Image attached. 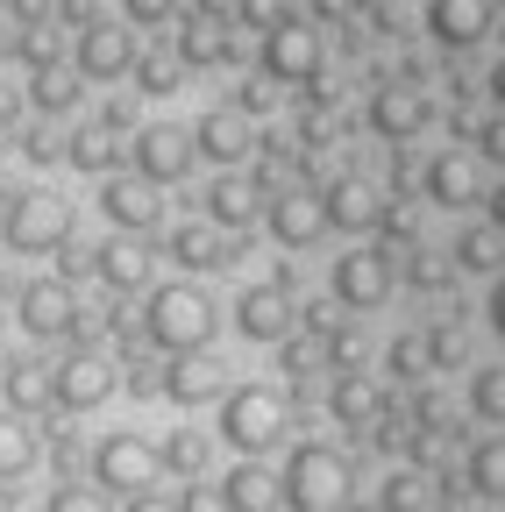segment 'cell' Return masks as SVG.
Returning a JSON list of instances; mask_svg holds the SVG:
<instances>
[{
    "label": "cell",
    "instance_id": "cell-1",
    "mask_svg": "<svg viewBox=\"0 0 505 512\" xmlns=\"http://www.w3.org/2000/svg\"><path fill=\"white\" fill-rule=\"evenodd\" d=\"M221 328V306L200 292V285H157L150 306H143V342L164 349V356H185V349H207Z\"/></svg>",
    "mask_w": 505,
    "mask_h": 512
},
{
    "label": "cell",
    "instance_id": "cell-2",
    "mask_svg": "<svg viewBox=\"0 0 505 512\" xmlns=\"http://www.w3.org/2000/svg\"><path fill=\"white\" fill-rule=\"evenodd\" d=\"M349 484H356L349 456L328 448V441H299L285 456V470H278V491H285L292 512H349Z\"/></svg>",
    "mask_w": 505,
    "mask_h": 512
},
{
    "label": "cell",
    "instance_id": "cell-3",
    "mask_svg": "<svg viewBox=\"0 0 505 512\" xmlns=\"http://www.w3.org/2000/svg\"><path fill=\"white\" fill-rule=\"evenodd\" d=\"M285 427H292V406L271 384H235V392H221V441L235 456H271L285 441Z\"/></svg>",
    "mask_w": 505,
    "mask_h": 512
},
{
    "label": "cell",
    "instance_id": "cell-4",
    "mask_svg": "<svg viewBox=\"0 0 505 512\" xmlns=\"http://www.w3.org/2000/svg\"><path fill=\"white\" fill-rule=\"evenodd\" d=\"M0 235H8L15 256H57L72 242V200L50 185H29L8 200V221H0Z\"/></svg>",
    "mask_w": 505,
    "mask_h": 512
},
{
    "label": "cell",
    "instance_id": "cell-5",
    "mask_svg": "<svg viewBox=\"0 0 505 512\" xmlns=\"http://www.w3.org/2000/svg\"><path fill=\"white\" fill-rule=\"evenodd\" d=\"M86 470H93V484H100L107 498H136V491H150V484L164 477L157 441H150V434H136V427L100 434V441H93V456H86Z\"/></svg>",
    "mask_w": 505,
    "mask_h": 512
},
{
    "label": "cell",
    "instance_id": "cell-6",
    "mask_svg": "<svg viewBox=\"0 0 505 512\" xmlns=\"http://www.w3.org/2000/svg\"><path fill=\"white\" fill-rule=\"evenodd\" d=\"M399 271H392V249H377V242H356L335 256V271H328V299L349 306V313H377L392 299Z\"/></svg>",
    "mask_w": 505,
    "mask_h": 512
},
{
    "label": "cell",
    "instance_id": "cell-7",
    "mask_svg": "<svg viewBox=\"0 0 505 512\" xmlns=\"http://www.w3.org/2000/svg\"><path fill=\"white\" fill-rule=\"evenodd\" d=\"M114 384H121V363H114L107 349H93V342L65 349V363H50V399L65 406V413H93V406H107V399H114Z\"/></svg>",
    "mask_w": 505,
    "mask_h": 512
},
{
    "label": "cell",
    "instance_id": "cell-8",
    "mask_svg": "<svg viewBox=\"0 0 505 512\" xmlns=\"http://www.w3.org/2000/svg\"><path fill=\"white\" fill-rule=\"evenodd\" d=\"M15 320H22L36 342H72V335L93 328L86 306H79V292H72L65 278H29V285L15 292Z\"/></svg>",
    "mask_w": 505,
    "mask_h": 512
},
{
    "label": "cell",
    "instance_id": "cell-9",
    "mask_svg": "<svg viewBox=\"0 0 505 512\" xmlns=\"http://www.w3.org/2000/svg\"><path fill=\"white\" fill-rule=\"evenodd\" d=\"M292 320H299V306H292V264H278L264 285H249L235 299V335H249V342H285Z\"/></svg>",
    "mask_w": 505,
    "mask_h": 512
},
{
    "label": "cell",
    "instance_id": "cell-10",
    "mask_svg": "<svg viewBox=\"0 0 505 512\" xmlns=\"http://www.w3.org/2000/svg\"><path fill=\"white\" fill-rule=\"evenodd\" d=\"M264 79L271 86H313L321 79V36L306 22H271L264 29Z\"/></svg>",
    "mask_w": 505,
    "mask_h": 512
},
{
    "label": "cell",
    "instance_id": "cell-11",
    "mask_svg": "<svg viewBox=\"0 0 505 512\" xmlns=\"http://www.w3.org/2000/svg\"><path fill=\"white\" fill-rule=\"evenodd\" d=\"M129 157H136V178H150V185H178L185 171H193V128L150 121V128H136Z\"/></svg>",
    "mask_w": 505,
    "mask_h": 512
},
{
    "label": "cell",
    "instance_id": "cell-12",
    "mask_svg": "<svg viewBox=\"0 0 505 512\" xmlns=\"http://www.w3.org/2000/svg\"><path fill=\"white\" fill-rule=\"evenodd\" d=\"M264 228H271V242H278V249H313V242L328 235V207H321V192H306V185L271 192Z\"/></svg>",
    "mask_w": 505,
    "mask_h": 512
},
{
    "label": "cell",
    "instance_id": "cell-13",
    "mask_svg": "<svg viewBox=\"0 0 505 512\" xmlns=\"http://www.w3.org/2000/svg\"><path fill=\"white\" fill-rule=\"evenodd\" d=\"M100 214H107L121 235H150V228L164 221V200H157L150 178H136V171L121 178V171H107V178H100Z\"/></svg>",
    "mask_w": 505,
    "mask_h": 512
},
{
    "label": "cell",
    "instance_id": "cell-14",
    "mask_svg": "<svg viewBox=\"0 0 505 512\" xmlns=\"http://www.w3.org/2000/svg\"><path fill=\"white\" fill-rule=\"evenodd\" d=\"M136 72V29L93 15L79 29V79H129Z\"/></svg>",
    "mask_w": 505,
    "mask_h": 512
},
{
    "label": "cell",
    "instance_id": "cell-15",
    "mask_svg": "<svg viewBox=\"0 0 505 512\" xmlns=\"http://www.w3.org/2000/svg\"><path fill=\"white\" fill-rule=\"evenodd\" d=\"M164 249L178 256V271H228V264H242V235H235V228H214V221L171 228Z\"/></svg>",
    "mask_w": 505,
    "mask_h": 512
},
{
    "label": "cell",
    "instance_id": "cell-16",
    "mask_svg": "<svg viewBox=\"0 0 505 512\" xmlns=\"http://www.w3.org/2000/svg\"><path fill=\"white\" fill-rule=\"evenodd\" d=\"M221 392H228V363H221V356L185 349V356L164 363V399H171V406H207V399H221Z\"/></svg>",
    "mask_w": 505,
    "mask_h": 512
},
{
    "label": "cell",
    "instance_id": "cell-17",
    "mask_svg": "<svg viewBox=\"0 0 505 512\" xmlns=\"http://www.w3.org/2000/svg\"><path fill=\"white\" fill-rule=\"evenodd\" d=\"M193 157H207V164H221V171H242V164H249V121H242L235 107L200 114V121H193Z\"/></svg>",
    "mask_w": 505,
    "mask_h": 512
},
{
    "label": "cell",
    "instance_id": "cell-18",
    "mask_svg": "<svg viewBox=\"0 0 505 512\" xmlns=\"http://www.w3.org/2000/svg\"><path fill=\"white\" fill-rule=\"evenodd\" d=\"M427 93L420 86H377V100H370V128H377V136H385V143H413L420 136V128H427Z\"/></svg>",
    "mask_w": 505,
    "mask_h": 512
},
{
    "label": "cell",
    "instance_id": "cell-19",
    "mask_svg": "<svg viewBox=\"0 0 505 512\" xmlns=\"http://www.w3.org/2000/svg\"><path fill=\"white\" fill-rule=\"evenodd\" d=\"M427 200H434V207H470V200H484V164H477L470 150H441V157L427 164Z\"/></svg>",
    "mask_w": 505,
    "mask_h": 512
},
{
    "label": "cell",
    "instance_id": "cell-20",
    "mask_svg": "<svg viewBox=\"0 0 505 512\" xmlns=\"http://www.w3.org/2000/svg\"><path fill=\"white\" fill-rule=\"evenodd\" d=\"M0 399H8V413H50L57 399H50V363L43 356H8L0 363Z\"/></svg>",
    "mask_w": 505,
    "mask_h": 512
},
{
    "label": "cell",
    "instance_id": "cell-21",
    "mask_svg": "<svg viewBox=\"0 0 505 512\" xmlns=\"http://www.w3.org/2000/svg\"><path fill=\"white\" fill-rule=\"evenodd\" d=\"M221 498H228V512H278V505H285L278 470H264V456H242V463L221 477Z\"/></svg>",
    "mask_w": 505,
    "mask_h": 512
},
{
    "label": "cell",
    "instance_id": "cell-22",
    "mask_svg": "<svg viewBox=\"0 0 505 512\" xmlns=\"http://www.w3.org/2000/svg\"><path fill=\"white\" fill-rule=\"evenodd\" d=\"M93 278H100L107 292H143V285H150V249H143L136 235L100 242V249H93Z\"/></svg>",
    "mask_w": 505,
    "mask_h": 512
},
{
    "label": "cell",
    "instance_id": "cell-23",
    "mask_svg": "<svg viewBox=\"0 0 505 512\" xmlns=\"http://www.w3.org/2000/svg\"><path fill=\"white\" fill-rule=\"evenodd\" d=\"M321 207H328V228H377V214H385V192L377 185H363V178H335L328 192H321Z\"/></svg>",
    "mask_w": 505,
    "mask_h": 512
},
{
    "label": "cell",
    "instance_id": "cell-24",
    "mask_svg": "<svg viewBox=\"0 0 505 512\" xmlns=\"http://www.w3.org/2000/svg\"><path fill=\"white\" fill-rule=\"evenodd\" d=\"M235 43H228V22H214L207 8L178 22V64H193V72H214V64H228Z\"/></svg>",
    "mask_w": 505,
    "mask_h": 512
},
{
    "label": "cell",
    "instance_id": "cell-25",
    "mask_svg": "<svg viewBox=\"0 0 505 512\" xmlns=\"http://www.w3.org/2000/svg\"><path fill=\"white\" fill-rule=\"evenodd\" d=\"M328 413H335V427H377L385 420V392H377L363 370H342L335 392H328Z\"/></svg>",
    "mask_w": 505,
    "mask_h": 512
},
{
    "label": "cell",
    "instance_id": "cell-26",
    "mask_svg": "<svg viewBox=\"0 0 505 512\" xmlns=\"http://www.w3.org/2000/svg\"><path fill=\"white\" fill-rule=\"evenodd\" d=\"M427 29L441 43H477L491 29V0H427Z\"/></svg>",
    "mask_w": 505,
    "mask_h": 512
},
{
    "label": "cell",
    "instance_id": "cell-27",
    "mask_svg": "<svg viewBox=\"0 0 505 512\" xmlns=\"http://www.w3.org/2000/svg\"><path fill=\"white\" fill-rule=\"evenodd\" d=\"M65 164H79V171L107 178V171L121 164V128H107V121H86V128H72V136H65Z\"/></svg>",
    "mask_w": 505,
    "mask_h": 512
},
{
    "label": "cell",
    "instance_id": "cell-28",
    "mask_svg": "<svg viewBox=\"0 0 505 512\" xmlns=\"http://www.w3.org/2000/svg\"><path fill=\"white\" fill-rule=\"evenodd\" d=\"M207 221L242 235L249 221H257V185H249V178H214L207 185Z\"/></svg>",
    "mask_w": 505,
    "mask_h": 512
},
{
    "label": "cell",
    "instance_id": "cell-29",
    "mask_svg": "<svg viewBox=\"0 0 505 512\" xmlns=\"http://www.w3.org/2000/svg\"><path fill=\"white\" fill-rule=\"evenodd\" d=\"M157 463H164V477H185V484H193V477L207 470V434H200V427H171V434L157 441Z\"/></svg>",
    "mask_w": 505,
    "mask_h": 512
},
{
    "label": "cell",
    "instance_id": "cell-30",
    "mask_svg": "<svg viewBox=\"0 0 505 512\" xmlns=\"http://www.w3.org/2000/svg\"><path fill=\"white\" fill-rule=\"evenodd\" d=\"M29 107L50 121V114H72L79 107V79L65 72V64H43V72H29Z\"/></svg>",
    "mask_w": 505,
    "mask_h": 512
},
{
    "label": "cell",
    "instance_id": "cell-31",
    "mask_svg": "<svg viewBox=\"0 0 505 512\" xmlns=\"http://www.w3.org/2000/svg\"><path fill=\"white\" fill-rule=\"evenodd\" d=\"M29 463H36V434H29V420L0 406V484H15Z\"/></svg>",
    "mask_w": 505,
    "mask_h": 512
},
{
    "label": "cell",
    "instance_id": "cell-32",
    "mask_svg": "<svg viewBox=\"0 0 505 512\" xmlns=\"http://www.w3.org/2000/svg\"><path fill=\"white\" fill-rule=\"evenodd\" d=\"M136 93H150V100H171L178 93V79H185V64H178V50H136Z\"/></svg>",
    "mask_w": 505,
    "mask_h": 512
},
{
    "label": "cell",
    "instance_id": "cell-33",
    "mask_svg": "<svg viewBox=\"0 0 505 512\" xmlns=\"http://www.w3.org/2000/svg\"><path fill=\"white\" fill-rule=\"evenodd\" d=\"M377 505H385V512H427V505H434L427 470H420V463H399V470L385 477V491H377Z\"/></svg>",
    "mask_w": 505,
    "mask_h": 512
},
{
    "label": "cell",
    "instance_id": "cell-34",
    "mask_svg": "<svg viewBox=\"0 0 505 512\" xmlns=\"http://www.w3.org/2000/svg\"><path fill=\"white\" fill-rule=\"evenodd\" d=\"M470 491L477 498H505V434H491V441H477L470 448Z\"/></svg>",
    "mask_w": 505,
    "mask_h": 512
},
{
    "label": "cell",
    "instance_id": "cell-35",
    "mask_svg": "<svg viewBox=\"0 0 505 512\" xmlns=\"http://www.w3.org/2000/svg\"><path fill=\"white\" fill-rule=\"evenodd\" d=\"M505 264V235L498 228H470L463 242H456V271H477V278H491Z\"/></svg>",
    "mask_w": 505,
    "mask_h": 512
},
{
    "label": "cell",
    "instance_id": "cell-36",
    "mask_svg": "<svg viewBox=\"0 0 505 512\" xmlns=\"http://www.w3.org/2000/svg\"><path fill=\"white\" fill-rule=\"evenodd\" d=\"M43 512H114V498L100 484H79V477H57V491L43 498Z\"/></svg>",
    "mask_w": 505,
    "mask_h": 512
},
{
    "label": "cell",
    "instance_id": "cell-37",
    "mask_svg": "<svg viewBox=\"0 0 505 512\" xmlns=\"http://www.w3.org/2000/svg\"><path fill=\"white\" fill-rule=\"evenodd\" d=\"M470 406H477V420L505 427V363H491V370L470 377Z\"/></svg>",
    "mask_w": 505,
    "mask_h": 512
},
{
    "label": "cell",
    "instance_id": "cell-38",
    "mask_svg": "<svg viewBox=\"0 0 505 512\" xmlns=\"http://www.w3.org/2000/svg\"><path fill=\"white\" fill-rule=\"evenodd\" d=\"M321 363H328V349L313 342V335H285V342H278V370H285L292 384H306V377L321 370Z\"/></svg>",
    "mask_w": 505,
    "mask_h": 512
},
{
    "label": "cell",
    "instance_id": "cell-39",
    "mask_svg": "<svg viewBox=\"0 0 505 512\" xmlns=\"http://www.w3.org/2000/svg\"><path fill=\"white\" fill-rule=\"evenodd\" d=\"M15 143H22L29 164H65V136H57L50 121H22V128H15Z\"/></svg>",
    "mask_w": 505,
    "mask_h": 512
},
{
    "label": "cell",
    "instance_id": "cell-40",
    "mask_svg": "<svg viewBox=\"0 0 505 512\" xmlns=\"http://www.w3.org/2000/svg\"><path fill=\"white\" fill-rule=\"evenodd\" d=\"M385 370H392V377H406V384H413V377H427V370H434V363H427V335H392Z\"/></svg>",
    "mask_w": 505,
    "mask_h": 512
},
{
    "label": "cell",
    "instance_id": "cell-41",
    "mask_svg": "<svg viewBox=\"0 0 505 512\" xmlns=\"http://www.w3.org/2000/svg\"><path fill=\"white\" fill-rule=\"evenodd\" d=\"M121 384H129L136 399H157V392H164V363H150V356H121Z\"/></svg>",
    "mask_w": 505,
    "mask_h": 512
},
{
    "label": "cell",
    "instance_id": "cell-42",
    "mask_svg": "<svg viewBox=\"0 0 505 512\" xmlns=\"http://www.w3.org/2000/svg\"><path fill=\"white\" fill-rule=\"evenodd\" d=\"M299 320H306V335H313V342H328L335 328H349V320H342V306H335V299H313V306H299Z\"/></svg>",
    "mask_w": 505,
    "mask_h": 512
},
{
    "label": "cell",
    "instance_id": "cell-43",
    "mask_svg": "<svg viewBox=\"0 0 505 512\" xmlns=\"http://www.w3.org/2000/svg\"><path fill=\"white\" fill-rule=\"evenodd\" d=\"M79 456H86L79 434H72V427H50V470H57V477H72V470H79Z\"/></svg>",
    "mask_w": 505,
    "mask_h": 512
},
{
    "label": "cell",
    "instance_id": "cell-44",
    "mask_svg": "<svg viewBox=\"0 0 505 512\" xmlns=\"http://www.w3.org/2000/svg\"><path fill=\"white\" fill-rule=\"evenodd\" d=\"M406 278H413L420 292H441V285H449V264H441V256H427V249H413V264H406Z\"/></svg>",
    "mask_w": 505,
    "mask_h": 512
},
{
    "label": "cell",
    "instance_id": "cell-45",
    "mask_svg": "<svg viewBox=\"0 0 505 512\" xmlns=\"http://www.w3.org/2000/svg\"><path fill=\"white\" fill-rule=\"evenodd\" d=\"M178 512H228V498H221V484H200L193 477V484L178 491Z\"/></svg>",
    "mask_w": 505,
    "mask_h": 512
},
{
    "label": "cell",
    "instance_id": "cell-46",
    "mask_svg": "<svg viewBox=\"0 0 505 512\" xmlns=\"http://www.w3.org/2000/svg\"><path fill=\"white\" fill-rule=\"evenodd\" d=\"M22 114H29V93H22L15 79H0V136H15Z\"/></svg>",
    "mask_w": 505,
    "mask_h": 512
},
{
    "label": "cell",
    "instance_id": "cell-47",
    "mask_svg": "<svg viewBox=\"0 0 505 512\" xmlns=\"http://www.w3.org/2000/svg\"><path fill=\"white\" fill-rule=\"evenodd\" d=\"M121 15L143 22V29H164V22L178 15V0H121Z\"/></svg>",
    "mask_w": 505,
    "mask_h": 512
},
{
    "label": "cell",
    "instance_id": "cell-48",
    "mask_svg": "<svg viewBox=\"0 0 505 512\" xmlns=\"http://www.w3.org/2000/svg\"><path fill=\"white\" fill-rule=\"evenodd\" d=\"M427 363H434V370L463 363V335H456V328H434V335H427Z\"/></svg>",
    "mask_w": 505,
    "mask_h": 512
},
{
    "label": "cell",
    "instance_id": "cell-49",
    "mask_svg": "<svg viewBox=\"0 0 505 512\" xmlns=\"http://www.w3.org/2000/svg\"><path fill=\"white\" fill-rule=\"evenodd\" d=\"M57 278H65V285H79V278H93V249H79V242H65V249H57Z\"/></svg>",
    "mask_w": 505,
    "mask_h": 512
},
{
    "label": "cell",
    "instance_id": "cell-50",
    "mask_svg": "<svg viewBox=\"0 0 505 512\" xmlns=\"http://www.w3.org/2000/svg\"><path fill=\"white\" fill-rule=\"evenodd\" d=\"M271 100H278V93H271V79H249V86L235 93V114H242V121H249V114H271Z\"/></svg>",
    "mask_w": 505,
    "mask_h": 512
},
{
    "label": "cell",
    "instance_id": "cell-51",
    "mask_svg": "<svg viewBox=\"0 0 505 512\" xmlns=\"http://www.w3.org/2000/svg\"><path fill=\"white\" fill-rule=\"evenodd\" d=\"M484 313H491V335L505 342V271L491 278V299H484Z\"/></svg>",
    "mask_w": 505,
    "mask_h": 512
},
{
    "label": "cell",
    "instance_id": "cell-52",
    "mask_svg": "<svg viewBox=\"0 0 505 512\" xmlns=\"http://www.w3.org/2000/svg\"><path fill=\"white\" fill-rule=\"evenodd\" d=\"M129 512H178V498H164V491L150 484V491H136V498H129Z\"/></svg>",
    "mask_w": 505,
    "mask_h": 512
},
{
    "label": "cell",
    "instance_id": "cell-53",
    "mask_svg": "<svg viewBox=\"0 0 505 512\" xmlns=\"http://www.w3.org/2000/svg\"><path fill=\"white\" fill-rule=\"evenodd\" d=\"M57 22H79L86 29L93 22V0H57Z\"/></svg>",
    "mask_w": 505,
    "mask_h": 512
},
{
    "label": "cell",
    "instance_id": "cell-54",
    "mask_svg": "<svg viewBox=\"0 0 505 512\" xmlns=\"http://www.w3.org/2000/svg\"><path fill=\"white\" fill-rule=\"evenodd\" d=\"M484 200H491V228L505 235V185H491V192H484Z\"/></svg>",
    "mask_w": 505,
    "mask_h": 512
},
{
    "label": "cell",
    "instance_id": "cell-55",
    "mask_svg": "<svg viewBox=\"0 0 505 512\" xmlns=\"http://www.w3.org/2000/svg\"><path fill=\"white\" fill-rule=\"evenodd\" d=\"M484 150H491V157H505V121H491V128H484Z\"/></svg>",
    "mask_w": 505,
    "mask_h": 512
},
{
    "label": "cell",
    "instance_id": "cell-56",
    "mask_svg": "<svg viewBox=\"0 0 505 512\" xmlns=\"http://www.w3.org/2000/svg\"><path fill=\"white\" fill-rule=\"evenodd\" d=\"M491 100H498V107H505V57H498V64H491Z\"/></svg>",
    "mask_w": 505,
    "mask_h": 512
},
{
    "label": "cell",
    "instance_id": "cell-57",
    "mask_svg": "<svg viewBox=\"0 0 505 512\" xmlns=\"http://www.w3.org/2000/svg\"><path fill=\"white\" fill-rule=\"evenodd\" d=\"M0 512H22V505H15V484H0Z\"/></svg>",
    "mask_w": 505,
    "mask_h": 512
},
{
    "label": "cell",
    "instance_id": "cell-58",
    "mask_svg": "<svg viewBox=\"0 0 505 512\" xmlns=\"http://www.w3.org/2000/svg\"><path fill=\"white\" fill-rule=\"evenodd\" d=\"M349 512H385V505H349Z\"/></svg>",
    "mask_w": 505,
    "mask_h": 512
},
{
    "label": "cell",
    "instance_id": "cell-59",
    "mask_svg": "<svg viewBox=\"0 0 505 512\" xmlns=\"http://www.w3.org/2000/svg\"><path fill=\"white\" fill-rule=\"evenodd\" d=\"M0 8H15V0H0Z\"/></svg>",
    "mask_w": 505,
    "mask_h": 512
}]
</instances>
